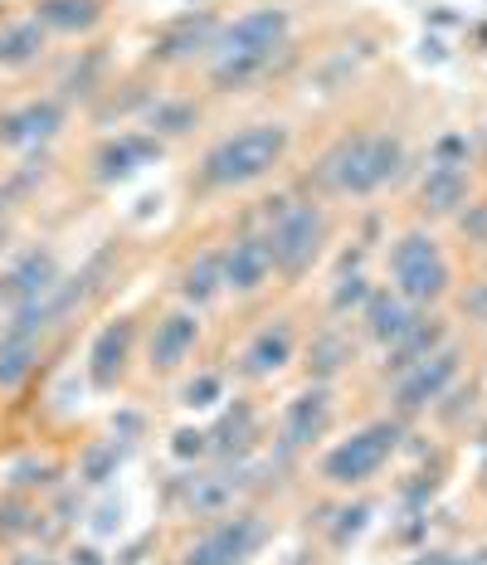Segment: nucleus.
<instances>
[{"label": "nucleus", "instance_id": "f257e3e1", "mask_svg": "<svg viewBox=\"0 0 487 565\" xmlns=\"http://www.w3.org/2000/svg\"><path fill=\"white\" fill-rule=\"evenodd\" d=\"M293 157V127L288 122H244L234 132H224L220 141H210L195 161V185L200 195H240L264 185L268 175H278Z\"/></svg>", "mask_w": 487, "mask_h": 565}, {"label": "nucleus", "instance_id": "f03ea898", "mask_svg": "<svg viewBox=\"0 0 487 565\" xmlns=\"http://www.w3.org/2000/svg\"><path fill=\"white\" fill-rule=\"evenodd\" d=\"M293 40V15L283 6H258V10H244L240 20L220 25L215 44H210V88L220 93H240V88H254L258 78L273 74L278 54L288 50Z\"/></svg>", "mask_w": 487, "mask_h": 565}, {"label": "nucleus", "instance_id": "7ed1b4c3", "mask_svg": "<svg viewBox=\"0 0 487 565\" xmlns=\"http://www.w3.org/2000/svg\"><path fill=\"white\" fill-rule=\"evenodd\" d=\"M405 167H410V141L390 132V127H366V132L341 137L317 161V185L337 200H371L385 185H395Z\"/></svg>", "mask_w": 487, "mask_h": 565}, {"label": "nucleus", "instance_id": "20e7f679", "mask_svg": "<svg viewBox=\"0 0 487 565\" xmlns=\"http://www.w3.org/2000/svg\"><path fill=\"white\" fill-rule=\"evenodd\" d=\"M273 536H278L273 512L244 502L210 522H186V532L161 551V565H248Z\"/></svg>", "mask_w": 487, "mask_h": 565}, {"label": "nucleus", "instance_id": "39448f33", "mask_svg": "<svg viewBox=\"0 0 487 565\" xmlns=\"http://www.w3.org/2000/svg\"><path fill=\"white\" fill-rule=\"evenodd\" d=\"M385 274H390V288H395L414 312H438L458 288L454 258H448L444 239H438L430 225H410L390 239Z\"/></svg>", "mask_w": 487, "mask_h": 565}, {"label": "nucleus", "instance_id": "423d86ee", "mask_svg": "<svg viewBox=\"0 0 487 565\" xmlns=\"http://www.w3.org/2000/svg\"><path fill=\"white\" fill-rule=\"evenodd\" d=\"M400 444H405V424L380 415L371 424H361V429H351L347 439H337L331 449H322L317 458L313 478L317 488L337 492V498H351V492L371 488V482L390 468V458L400 454Z\"/></svg>", "mask_w": 487, "mask_h": 565}, {"label": "nucleus", "instance_id": "0eeeda50", "mask_svg": "<svg viewBox=\"0 0 487 565\" xmlns=\"http://www.w3.org/2000/svg\"><path fill=\"white\" fill-rule=\"evenodd\" d=\"M264 230L273 239V268H278V278L303 282L331 249L337 220H331V210L317 195H298V200H278L264 215Z\"/></svg>", "mask_w": 487, "mask_h": 565}, {"label": "nucleus", "instance_id": "6e6552de", "mask_svg": "<svg viewBox=\"0 0 487 565\" xmlns=\"http://www.w3.org/2000/svg\"><path fill=\"white\" fill-rule=\"evenodd\" d=\"M458 381H463V347L448 341V347H438L434 356H424L420 366L400 371L395 381H390V419L414 424L420 415H430Z\"/></svg>", "mask_w": 487, "mask_h": 565}, {"label": "nucleus", "instance_id": "1a4fd4ad", "mask_svg": "<svg viewBox=\"0 0 487 565\" xmlns=\"http://www.w3.org/2000/svg\"><path fill=\"white\" fill-rule=\"evenodd\" d=\"M200 337H205V317L186 308V302H176V308L157 312V322L141 337V366H147L151 381H171L195 361Z\"/></svg>", "mask_w": 487, "mask_h": 565}, {"label": "nucleus", "instance_id": "9d476101", "mask_svg": "<svg viewBox=\"0 0 487 565\" xmlns=\"http://www.w3.org/2000/svg\"><path fill=\"white\" fill-rule=\"evenodd\" d=\"M137 347H141V327L133 312L103 322L88 341V356H83V381L98 395H117L127 385V375L137 366Z\"/></svg>", "mask_w": 487, "mask_h": 565}, {"label": "nucleus", "instance_id": "9b49d317", "mask_svg": "<svg viewBox=\"0 0 487 565\" xmlns=\"http://www.w3.org/2000/svg\"><path fill=\"white\" fill-rule=\"evenodd\" d=\"M64 258H59L54 244H30V249L10 254L6 264H0V322H6L10 312L30 308V302H40L44 292H54L59 282H64Z\"/></svg>", "mask_w": 487, "mask_h": 565}, {"label": "nucleus", "instance_id": "f8f14e48", "mask_svg": "<svg viewBox=\"0 0 487 565\" xmlns=\"http://www.w3.org/2000/svg\"><path fill=\"white\" fill-rule=\"evenodd\" d=\"M298 351H303L298 317H268V322H258L254 332H248V341L240 347L234 375H240L244 385H268L298 361Z\"/></svg>", "mask_w": 487, "mask_h": 565}, {"label": "nucleus", "instance_id": "ddd939ff", "mask_svg": "<svg viewBox=\"0 0 487 565\" xmlns=\"http://www.w3.org/2000/svg\"><path fill=\"white\" fill-rule=\"evenodd\" d=\"M331 419H337V395H331V385H307L283 405L278 415V434H273V449L278 458H303L313 454L317 444L327 439Z\"/></svg>", "mask_w": 487, "mask_h": 565}, {"label": "nucleus", "instance_id": "4468645a", "mask_svg": "<svg viewBox=\"0 0 487 565\" xmlns=\"http://www.w3.org/2000/svg\"><path fill=\"white\" fill-rule=\"evenodd\" d=\"M220 268H224V292H234V298H258V292L278 278L268 230L254 225V230L230 234V239L220 244Z\"/></svg>", "mask_w": 487, "mask_h": 565}, {"label": "nucleus", "instance_id": "2eb2a0df", "mask_svg": "<svg viewBox=\"0 0 487 565\" xmlns=\"http://www.w3.org/2000/svg\"><path fill=\"white\" fill-rule=\"evenodd\" d=\"M68 127V103L59 93H40L0 113V147L6 151H44Z\"/></svg>", "mask_w": 487, "mask_h": 565}, {"label": "nucleus", "instance_id": "dca6fc26", "mask_svg": "<svg viewBox=\"0 0 487 565\" xmlns=\"http://www.w3.org/2000/svg\"><path fill=\"white\" fill-rule=\"evenodd\" d=\"M161 151H166L161 141L151 132H141V127H127V132H117V137H103L98 147H93V181L98 185H123V181H133L141 167H151Z\"/></svg>", "mask_w": 487, "mask_h": 565}, {"label": "nucleus", "instance_id": "f3484780", "mask_svg": "<svg viewBox=\"0 0 487 565\" xmlns=\"http://www.w3.org/2000/svg\"><path fill=\"white\" fill-rule=\"evenodd\" d=\"M468 200H473V167H424L420 185H414V210H420V225L454 220Z\"/></svg>", "mask_w": 487, "mask_h": 565}, {"label": "nucleus", "instance_id": "a211bd4d", "mask_svg": "<svg viewBox=\"0 0 487 565\" xmlns=\"http://www.w3.org/2000/svg\"><path fill=\"white\" fill-rule=\"evenodd\" d=\"M448 341H454V327H448V317L444 312H420L405 327V332H400L385 351H380V356H385V361H380V375H385V381H395L400 371L420 366L424 356H434V351L448 347Z\"/></svg>", "mask_w": 487, "mask_h": 565}, {"label": "nucleus", "instance_id": "6ab92c4d", "mask_svg": "<svg viewBox=\"0 0 487 565\" xmlns=\"http://www.w3.org/2000/svg\"><path fill=\"white\" fill-rule=\"evenodd\" d=\"M356 356H361V337H351L341 322L317 327V332L303 341V351H298V361L307 371V385H331L347 366H356Z\"/></svg>", "mask_w": 487, "mask_h": 565}, {"label": "nucleus", "instance_id": "aec40b11", "mask_svg": "<svg viewBox=\"0 0 487 565\" xmlns=\"http://www.w3.org/2000/svg\"><path fill=\"white\" fill-rule=\"evenodd\" d=\"M414 312L405 298H400L395 288H390V282H375L371 292H366V302L361 308H356V337L361 341H371V347H380L385 351L390 341H395L400 332H405V327L414 322Z\"/></svg>", "mask_w": 487, "mask_h": 565}, {"label": "nucleus", "instance_id": "412c9836", "mask_svg": "<svg viewBox=\"0 0 487 565\" xmlns=\"http://www.w3.org/2000/svg\"><path fill=\"white\" fill-rule=\"evenodd\" d=\"M205 444H210V463H254V449H258V409L248 399H234L230 409L220 415L215 429H205Z\"/></svg>", "mask_w": 487, "mask_h": 565}, {"label": "nucleus", "instance_id": "4be33fe9", "mask_svg": "<svg viewBox=\"0 0 487 565\" xmlns=\"http://www.w3.org/2000/svg\"><path fill=\"white\" fill-rule=\"evenodd\" d=\"M176 298L186 302V308H195L205 317L215 302L224 298V268H220V244H205V249H195L186 258L181 268H176Z\"/></svg>", "mask_w": 487, "mask_h": 565}, {"label": "nucleus", "instance_id": "5701e85b", "mask_svg": "<svg viewBox=\"0 0 487 565\" xmlns=\"http://www.w3.org/2000/svg\"><path fill=\"white\" fill-rule=\"evenodd\" d=\"M220 25L210 15H190V20H176L157 34L151 44V58L157 64H190V58H210V44H215Z\"/></svg>", "mask_w": 487, "mask_h": 565}, {"label": "nucleus", "instance_id": "b1692460", "mask_svg": "<svg viewBox=\"0 0 487 565\" xmlns=\"http://www.w3.org/2000/svg\"><path fill=\"white\" fill-rule=\"evenodd\" d=\"M44 351H50V337H25V332L0 327V395L25 391L34 381V371H40Z\"/></svg>", "mask_w": 487, "mask_h": 565}, {"label": "nucleus", "instance_id": "393cba45", "mask_svg": "<svg viewBox=\"0 0 487 565\" xmlns=\"http://www.w3.org/2000/svg\"><path fill=\"white\" fill-rule=\"evenodd\" d=\"M50 54V30L40 20H0V74H25Z\"/></svg>", "mask_w": 487, "mask_h": 565}, {"label": "nucleus", "instance_id": "a878e982", "mask_svg": "<svg viewBox=\"0 0 487 565\" xmlns=\"http://www.w3.org/2000/svg\"><path fill=\"white\" fill-rule=\"evenodd\" d=\"M50 522H44V502L25 498V492H0V546L15 551V546H34L44 541Z\"/></svg>", "mask_w": 487, "mask_h": 565}, {"label": "nucleus", "instance_id": "bb28decb", "mask_svg": "<svg viewBox=\"0 0 487 565\" xmlns=\"http://www.w3.org/2000/svg\"><path fill=\"white\" fill-rule=\"evenodd\" d=\"M108 15L103 0H34V20H40L50 34H64V40H83L93 34Z\"/></svg>", "mask_w": 487, "mask_h": 565}, {"label": "nucleus", "instance_id": "cd10ccee", "mask_svg": "<svg viewBox=\"0 0 487 565\" xmlns=\"http://www.w3.org/2000/svg\"><path fill=\"white\" fill-rule=\"evenodd\" d=\"M200 127V108L190 98H151L141 108V132H151L166 147L176 137H190Z\"/></svg>", "mask_w": 487, "mask_h": 565}, {"label": "nucleus", "instance_id": "c85d7f7f", "mask_svg": "<svg viewBox=\"0 0 487 565\" xmlns=\"http://www.w3.org/2000/svg\"><path fill=\"white\" fill-rule=\"evenodd\" d=\"M6 488L10 492H25V498H50L54 488H64V463L59 458H40V454H25L6 468Z\"/></svg>", "mask_w": 487, "mask_h": 565}, {"label": "nucleus", "instance_id": "c756f323", "mask_svg": "<svg viewBox=\"0 0 487 565\" xmlns=\"http://www.w3.org/2000/svg\"><path fill=\"white\" fill-rule=\"evenodd\" d=\"M127 449H133V439H123V434L93 439L88 449L78 454V482L83 488H108V482L117 478V468L127 463Z\"/></svg>", "mask_w": 487, "mask_h": 565}, {"label": "nucleus", "instance_id": "7c9ffc66", "mask_svg": "<svg viewBox=\"0 0 487 565\" xmlns=\"http://www.w3.org/2000/svg\"><path fill=\"white\" fill-rule=\"evenodd\" d=\"M366 522H371V502H347V508H337V516L327 522V551L331 556H341V551L366 532Z\"/></svg>", "mask_w": 487, "mask_h": 565}, {"label": "nucleus", "instance_id": "2f4dec72", "mask_svg": "<svg viewBox=\"0 0 487 565\" xmlns=\"http://www.w3.org/2000/svg\"><path fill=\"white\" fill-rule=\"evenodd\" d=\"M371 288H375V282L366 278V274H341V278H337V288H331V298H327V312L341 322V317H351L356 308H361L366 292H371Z\"/></svg>", "mask_w": 487, "mask_h": 565}, {"label": "nucleus", "instance_id": "473e14b6", "mask_svg": "<svg viewBox=\"0 0 487 565\" xmlns=\"http://www.w3.org/2000/svg\"><path fill=\"white\" fill-rule=\"evenodd\" d=\"M224 395V371H200V375H190V381L181 385V405L186 409H205V405H215V399Z\"/></svg>", "mask_w": 487, "mask_h": 565}, {"label": "nucleus", "instance_id": "72a5a7b5", "mask_svg": "<svg viewBox=\"0 0 487 565\" xmlns=\"http://www.w3.org/2000/svg\"><path fill=\"white\" fill-rule=\"evenodd\" d=\"M454 225H458V234L468 244H483V249H487V195H473L468 205L454 215Z\"/></svg>", "mask_w": 487, "mask_h": 565}, {"label": "nucleus", "instance_id": "f704fd0d", "mask_svg": "<svg viewBox=\"0 0 487 565\" xmlns=\"http://www.w3.org/2000/svg\"><path fill=\"white\" fill-rule=\"evenodd\" d=\"M171 454L176 458H205L210 454L205 429H181V434H176V444H171Z\"/></svg>", "mask_w": 487, "mask_h": 565}, {"label": "nucleus", "instance_id": "c9c22d12", "mask_svg": "<svg viewBox=\"0 0 487 565\" xmlns=\"http://www.w3.org/2000/svg\"><path fill=\"white\" fill-rule=\"evenodd\" d=\"M10 565H64V561L50 546H15L10 551Z\"/></svg>", "mask_w": 487, "mask_h": 565}, {"label": "nucleus", "instance_id": "e433bc0d", "mask_svg": "<svg viewBox=\"0 0 487 565\" xmlns=\"http://www.w3.org/2000/svg\"><path fill=\"white\" fill-rule=\"evenodd\" d=\"M463 308H468V322H483L487 327V278L483 282H468V298H463Z\"/></svg>", "mask_w": 487, "mask_h": 565}, {"label": "nucleus", "instance_id": "4c0bfd02", "mask_svg": "<svg viewBox=\"0 0 487 565\" xmlns=\"http://www.w3.org/2000/svg\"><path fill=\"white\" fill-rule=\"evenodd\" d=\"M405 565H454V551L448 546H424V551H414Z\"/></svg>", "mask_w": 487, "mask_h": 565}, {"label": "nucleus", "instance_id": "58836bf2", "mask_svg": "<svg viewBox=\"0 0 487 565\" xmlns=\"http://www.w3.org/2000/svg\"><path fill=\"white\" fill-rule=\"evenodd\" d=\"M454 565H487V546H473V551H454Z\"/></svg>", "mask_w": 487, "mask_h": 565}, {"label": "nucleus", "instance_id": "ea45409f", "mask_svg": "<svg viewBox=\"0 0 487 565\" xmlns=\"http://www.w3.org/2000/svg\"><path fill=\"white\" fill-rule=\"evenodd\" d=\"M10 239H15V230H10V220H0V258L10 254Z\"/></svg>", "mask_w": 487, "mask_h": 565}, {"label": "nucleus", "instance_id": "a19ab883", "mask_svg": "<svg viewBox=\"0 0 487 565\" xmlns=\"http://www.w3.org/2000/svg\"><path fill=\"white\" fill-rule=\"evenodd\" d=\"M483 371H487V341H483Z\"/></svg>", "mask_w": 487, "mask_h": 565}]
</instances>
